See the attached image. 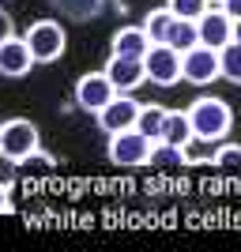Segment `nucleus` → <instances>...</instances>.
I'll list each match as a JSON object with an SVG mask.
<instances>
[{
  "mask_svg": "<svg viewBox=\"0 0 241 252\" xmlns=\"http://www.w3.org/2000/svg\"><path fill=\"white\" fill-rule=\"evenodd\" d=\"M189 121H192V132L200 139H211V143H219V139L230 136L234 128V109L230 102H222L215 94H204L189 105Z\"/></svg>",
  "mask_w": 241,
  "mask_h": 252,
  "instance_id": "f257e3e1",
  "label": "nucleus"
},
{
  "mask_svg": "<svg viewBox=\"0 0 241 252\" xmlns=\"http://www.w3.org/2000/svg\"><path fill=\"white\" fill-rule=\"evenodd\" d=\"M109 162L121 169H139L151 166V155H155V139L143 136L139 128H128V132H113L109 136V147H105Z\"/></svg>",
  "mask_w": 241,
  "mask_h": 252,
  "instance_id": "f03ea898",
  "label": "nucleus"
},
{
  "mask_svg": "<svg viewBox=\"0 0 241 252\" xmlns=\"http://www.w3.org/2000/svg\"><path fill=\"white\" fill-rule=\"evenodd\" d=\"M27 45H31L34 53V61L38 64H53V61H61L64 49H68V31H64L57 19H38L27 27Z\"/></svg>",
  "mask_w": 241,
  "mask_h": 252,
  "instance_id": "7ed1b4c3",
  "label": "nucleus"
},
{
  "mask_svg": "<svg viewBox=\"0 0 241 252\" xmlns=\"http://www.w3.org/2000/svg\"><path fill=\"white\" fill-rule=\"evenodd\" d=\"M42 147V132L34 121L27 117H11L0 125V155L8 158V162H23V158L31 155V151Z\"/></svg>",
  "mask_w": 241,
  "mask_h": 252,
  "instance_id": "20e7f679",
  "label": "nucleus"
},
{
  "mask_svg": "<svg viewBox=\"0 0 241 252\" xmlns=\"http://www.w3.org/2000/svg\"><path fill=\"white\" fill-rule=\"evenodd\" d=\"M181 79L192 87H207L215 79H222L219 68V49L211 45H192L189 53H181Z\"/></svg>",
  "mask_w": 241,
  "mask_h": 252,
  "instance_id": "39448f33",
  "label": "nucleus"
},
{
  "mask_svg": "<svg viewBox=\"0 0 241 252\" xmlns=\"http://www.w3.org/2000/svg\"><path fill=\"white\" fill-rule=\"evenodd\" d=\"M117 94H121V91L109 83V75H105V72H87V75L75 79V105H79L83 113H95L98 117Z\"/></svg>",
  "mask_w": 241,
  "mask_h": 252,
  "instance_id": "423d86ee",
  "label": "nucleus"
},
{
  "mask_svg": "<svg viewBox=\"0 0 241 252\" xmlns=\"http://www.w3.org/2000/svg\"><path fill=\"white\" fill-rule=\"evenodd\" d=\"M143 68H147V79L155 87H173L181 83V53L166 42H155L143 57Z\"/></svg>",
  "mask_w": 241,
  "mask_h": 252,
  "instance_id": "0eeeda50",
  "label": "nucleus"
},
{
  "mask_svg": "<svg viewBox=\"0 0 241 252\" xmlns=\"http://www.w3.org/2000/svg\"><path fill=\"white\" fill-rule=\"evenodd\" d=\"M139 109H143V102H136L132 94H117L113 102L98 113V128H102L105 136H113V132H128V128H136Z\"/></svg>",
  "mask_w": 241,
  "mask_h": 252,
  "instance_id": "6e6552de",
  "label": "nucleus"
},
{
  "mask_svg": "<svg viewBox=\"0 0 241 252\" xmlns=\"http://www.w3.org/2000/svg\"><path fill=\"white\" fill-rule=\"evenodd\" d=\"M102 72L109 75V83H113L121 94H132V91H139V87L147 83V68L136 57H113V53H109V61H105Z\"/></svg>",
  "mask_w": 241,
  "mask_h": 252,
  "instance_id": "1a4fd4ad",
  "label": "nucleus"
},
{
  "mask_svg": "<svg viewBox=\"0 0 241 252\" xmlns=\"http://www.w3.org/2000/svg\"><path fill=\"white\" fill-rule=\"evenodd\" d=\"M196 31H200V45H211V49H222V45L234 42V19L222 11V4H219V8L211 4V8L200 15Z\"/></svg>",
  "mask_w": 241,
  "mask_h": 252,
  "instance_id": "9d476101",
  "label": "nucleus"
},
{
  "mask_svg": "<svg viewBox=\"0 0 241 252\" xmlns=\"http://www.w3.org/2000/svg\"><path fill=\"white\" fill-rule=\"evenodd\" d=\"M34 64H38V61H34L27 38H8V42L0 45V75H8V79H23Z\"/></svg>",
  "mask_w": 241,
  "mask_h": 252,
  "instance_id": "9b49d317",
  "label": "nucleus"
},
{
  "mask_svg": "<svg viewBox=\"0 0 241 252\" xmlns=\"http://www.w3.org/2000/svg\"><path fill=\"white\" fill-rule=\"evenodd\" d=\"M151 45L155 42L147 38L143 23H139V27H121V31L109 38V53H113V57H136V61H143Z\"/></svg>",
  "mask_w": 241,
  "mask_h": 252,
  "instance_id": "f8f14e48",
  "label": "nucleus"
},
{
  "mask_svg": "<svg viewBox=\"0 0 241 252\" xmlns=\"http://www.w3.org/2000/svg\"><path fill=\"white\" fill-rule=\"evenodd\" d=\"M196 132H192V121H189V109H170L166 113V128H162V139L158 143H170V147H189Z\"/></svg>",
  "mask_w": 241,
  "mask_h": 252,
  "instance_id": "ddd939ff",
  "label": "nucleus"
},
{
  "mask_svg": "<svg viewBox=\"0 0 241 252\" xmlns=\"http://www.w3.org/2000/svg\"><path fill=\"white\" fill-rule=\"evenodd\" d=\"M166 105L162 102H147L143 109H139V121H136V128L139 132H143V136H151L158 143V139H162V128H166Z\"/></svg>",
  "mask_w": 241,
  "mask_h": 252,
  "instance_id": "4468645a",
  "label": "nucleus"
},
{
  "mask_svg": "<svg viewBox=\"0 0 241 252\" xmlns=\"http://www.w3.org/2000/svg\"><path fill=\"white\" fill-rule=\"evenodd\" d=\"M173 23H177V15L162 4V8H155V11H147V19H143V31H147V38L151 42H166L170 38V31H173Z\"/></svg>",
  "mask_w": 241,
  "mask_h": 252,
  "instance_id": "2eb2a0df",
  "label": "nucleus"
},
{
  "mask_svg": "<svg viewBox=\"0 0 241 252\" xmlns=\"http://www.w3.org/2000/svg\"><path fill=\"white\" fill-rule=\"evenodd\" d=\"M53 169H57V158L45 155L42 147L31 151V155L23 158V162H15V173H19V177H49Z\"/></svg>",
  "mask_w": 241,
  "mask_h": 252,
  "instance_id": "dca6fc26",
  "label": "nucleus"
},
{
  "mask_svg": "<svg viewBox=\"0 0 241 252\" xmlns=\"http://www.w3.org/2000/svg\"><path fill=\"white\" fill-rule=\"evenodd\" d=\"M166 45H173L177 53H189L192 45H200V31H196V23L177 19V23H173V31H170V38H166Z\"/></svg>",
  "mask_w": 241,
  "mask_h": 252,
  "instance_id": "f3484780",
  "label": "nucleus"
},
{
  "mask_svg": "<svg viewBox=\"0 0 241 252\" xmlns=\"http://www.w3.org/2000/svg\"><path fill=\"white\" fill-rule=\"evenodd\" d=\"M219 68H222V79H230V83H241V45L230 42L219 49Z\"/></svg>",
  "mask_w": 241,
  "mask_h": 252,
  "instance_id": "a211bd4d",
  "label": "nucleus"
},
{
  "mask_svg": "<svg viewBox=\"0 0 241 252\" xmlns=\"http://www.w3.org/2000/svg\"><path fill=\"white\" fill-rule=\"evenodd\" d=\"M166 8L177 15V19H189V23H196L204 11L211 8V0H166Z\"/></svg>",
  "mask_w": 241,
  "mask_h": 252,
  "instance_id": "6ab92c4d",
  "label": "nucleus"
},
{
  "mask_svg": "<svg viewBox=\"0 0 241 252\" xmlns=\"http://www.w3.org/2000/svg\"><path fill=\"white\" fill-rule=\"evenodd\" d=\"M215 169H241V143H222L215 147Z\"/></svg>",
  "mask_w": 241,
  "mask_h": 252,
  "instance_id": "aec40b11",
  "label": "nucleus"
},
{
  "mask_svg": "<svg viewBox=\"0 0 241 252\" xmlns=\"http://www.w3.org/2000/svg\"><path fill=\"white\" fill-rule=\"evenodd\" d=\"M151 166H185V147H170V143H155Z\"/></svg>",
  "mask_w": 241,
  "mask_h": 252,
  "instance_id": "412c9836",
  "label": "nucleus"
},
{
  "mask_svg": "<svg viewBox=\"0 0 241 252\" xmlns=\"http://www.w3.org/2000/svg\"><path fill=\"white\" fill-rule=\"evenodd\" d=\"M200 162H215V151H211V139H192L185 147V166H200Z\"/></svg>",
  "mask_w": 241,
  "mask_h": 252,
  "instance_id": "4be33fe9",
  "label": "nucleus"
},
{
  "mask_svg": "<svg viewBox=\"0 0 241 252\" xmlns=\"http://www.w3.org/2000/svg\"><path fill=\"white\" fill-rule=\"evenodd\" d=\"M8 38H15V19H11L8 11L0 8V45L8 42Z\"/></svg>",
  "mask_w": 241,
  "mask_h": 252,
  "instance_id": "5701e85b",
  "label": "nucleus"
},
{
  "mask_svg": "<svg viewBox=\"0 0 241 252\" xmlns=\"http://www.w3.org/2000/svg\"><path fill=\"white\" fill-rule=\"evenodd\" d=\"M4 211H11V185L8 181H0V215Z\"/></svg>",
  "mask_w": 241,
  "mask_h": 252,
  "instance_id": "b1692460",
  "label": "nucleus"
},
{
  "mask_svg": "<svg viewBox=\"0 0 241 252\" xmlns=\"http://www.w3.org/2000/svg\"><path fill=\"white\" fill-rule=\"evenodd\" d=\"M222 11H226L230 19H241V0H222Z\"/></svg>",
  "mask_w": 241,
  "mask_h": 252,
  "instance_id": "393cba45",
  "label": "nucleus"
},
{
  "mask_svg": "<svg viewBox=\"0 0 241 252\" xmlns=\"http://www.w3.org/2000/svg\"><path fill=\"white\" fill-rule=\"evenodd\" d=\"M234 42L241 45V19H234Z\"/></svg>",
  "mask_w": 241,
  "mask_h": 252,
  "instance_id": "a878e982",
  "label": "nucleus"
},
{
  "mask_svg": "<svg viewBox=\"0 0 241 252\" xmlns=\"http://www.w3.org/2000/svg\"><path fill=\"white\" fill-rule=\"evenodd\" d=\"M211 4H222V0H211Z\"/></svg>",
  "mask_w": 241,
  "mask_h": 252,
  "instance_id": "bb28decb",
  "label": "nucleus"
}]
</instances>
